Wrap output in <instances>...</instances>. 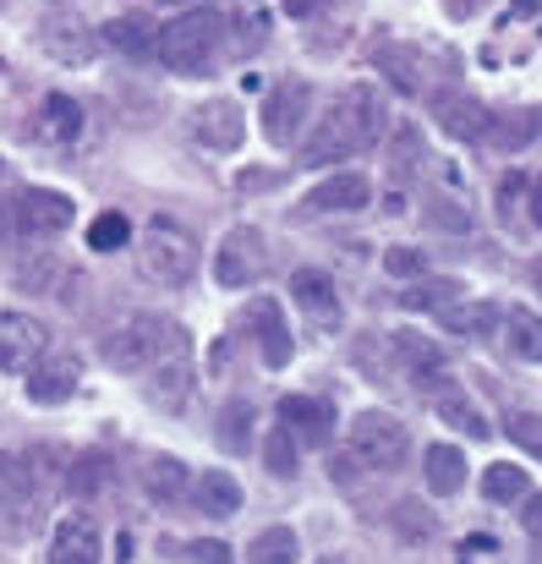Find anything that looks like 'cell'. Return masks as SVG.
Here are the masks:
<instances>
[{
	"label": "cell",
	"mask_w": 542,
	"mask_h": 564,
	"mask_svg": "<svg viewBox=\"0 0 542 564\" xmlns=\"http://www.w3.org/2000/svg\"><path fill=\"white\" fill-rule=\"evenodd\" d=\"M33 494H39V488H33V477H28V460H22V455H0V516H6V510H22Z\"/></svg>",
	"instance_id": "obj_29"
},
{
	"label": "cell",
	"mask_w": 542,
	"mask_h": 564,
	"mask_svg": "<svg viewBox=\"0 0 542 564\" xmlns=\"http://www.w3.org/2000/svg\"><path fill=\"white\" fill-rule=\"evenodd\" d=\"M77 378H83V368L72 357H55V362H44V368L28 373V400L33 405H61L66 394H77Z\"/></svg>",
	"instance_id": "obj_22"
},
{
	"label": "cell",
	"mask_w": 542,
	"mask_h": 564,
	"mask_svg": "<svg viewBox=\"0 0 542 564\" xmlns=\"http://www.w3.org/2000/svg\"><path fill=\"white\" fill-rule=\"evenodd\" d=\"M346 455L357 460L361 471H394L411 455V433L389 411H357L351 427H346Z\"/></svg>",
	"instance_id": "obj_4"
},
{
	"label": "cell",
	"mask_w": 542,
	"mask_h": 564,
	"mask_svg": "<svg viewBox=\"0 0 542 564\" xmlns=\"http://www.w3.org/2000/svg\"><path fill=\"white\" fill-rule=\"evenodd\" d=\"M307 203L318 214H357V208L372 203V182L361 171H340V176H329V182H318V187L307 192Z\"/></svg>",
	"instance_id": "obj_17"
},
{
	"label": "cell",
	"mask_w": 542,
	"mask_h": 564,
	"mask_svg": "<svg viewBox=\"0 0 542 564\" xmlns=\"http://www.w3.org/2000/svg\"><path fill=\"white\" fill-rule=\"evenodd\" d=\"M39 50H44L50 61H61V66H94V55H99V33H94L88 22L50 17V22L39 28Z\"/></svg>",
	"instance_id": "obj_11"
},
{
	"label": "cell",
	"mask_w": 542,
	"mask_h": 564,
	"mask_svg": "<svg viewBox=\"0 0 542 564\" xmlns=\"http://www.w3.org/2000/svg\"><path fill=\"white\" fill-rule=\"evenodd\" d=\"M378 66H383V77H389L400 94H411V99L427 88V83H422V72H411V66H416V50H400V44H394V50H383V55H378Z\"/></svg>",
	"instance_id": "obj_32"
},
{
	"label": "cell",
	"mask_w": 542,
	"mask_h": 564,
	"mask_svg": "<svg viewBox=\"0 0 542 564\" xmlns=\"http://www.w3.org/2000/svg\"><path fill=\"white\" fill-rule=\"evenodd\" d=\"M33 132L44 138V143H77L83 138V105L77 99H66V94H50L44 105H39V121H33Z\"/></svg>",
	"instance_id": "obj_20"
},
{
	"label": "cell",
	"mask_w": 542,
	"mask_h": 564,
	"mask_svg": "<svg viewBox=\"0 0 542 564\" xmlns=\"http://www.w3.org/2000/svg\"><path fill=\"white\" fill-rule=\"evenodd\" d=\"M138 269L154 285H186L197 274V241H192V230L176 225V219H165V214H154L143 225V236H138Z\"/></svg>",
	"instance_id": "obj_3"
},
{
	"label": "cell",
	"mask_w": 542,
	"mask_h": 564,
	"mask_svg": "<svg viewBox=\"0 0 542 564\" xmlns=\"http://www.w3.org/2000/svg\"><path fill=\"white\" fill-rule=\"evenodd\" d=\"M521 521H527V532L542 538V494H527V510H521Z\"/></svg>",
	"instance_id": "obj_44"
},
{
	"label": "cell",
	"mask_w": 542,
	"mask_h": 564,
	"mask_svg": "<svg viewBox=\"0 0 542 564\" xmlns=\"http://www.w3.org/2000/svg\"><path fill=\"white\" fill-rule=\"evenodd\" d=\"M505 329H510V351H516L521 362H542V313L510 307V313H505Z\"/></svg>",
	"instance_id": "obj_27"
},
{
	"label": "cell",
	"mask_w": 542,
	"mask_h": 564,
	"mask_svg": "<svg viewBox=\"0 0 542 564\" xmlns=\"http://www.w3.org/2000/svg\"><path fill=\"white\" fill-rule=\"evenodd\" d=\"M219 444L225 449H252V400H230L225 411H219Z\"/></svg>",
	"instance_id": "obj_31"
},
{
	"label": "cell",
	"mask_w": 542,
	"mask_h": 564,
	"mask_svg": "<svg viewBox=\"0 0 542 564\" xmlns=\"http://www.w3.org/2000/svg\"><path fill=\"white\" fill-rule=\"evenodd\" d=\"M50 351V329L33 313H0V373H28Z\"/></svg>",
	"instance_id": "obj_9"
},
{
	"label": "cell",
	"mask_w": 542,
	"mask_h": 564,
	"mask_svg": "<svg viewBox=\"0 0 542 564\" xmlns=\"http://www.w3.org/2000/svg\"><path fill=\"white\" fill-rule=\"evenodd\" d=\"M219 28H225L219 11H186V17L160 28V50H154V55H160L176 77H203V72H214Z\"/></svg>",
	"instance_id": "obj_2"
},
{
	"label": "cell",
	"mask_w": 542,
	"mask_h": 564,
	"mask_svg": "<svg viewBox=\"0 0 542 564\" xmlns=\"http://www.w3.org/2000/svg\"><path fill=\"white\" fill-rule=\"evenodd\" d=\"M542 0H516V11H538Z\"/></svg>",
	"instance_id": "obj_47"
},
{
	"label": "cell",
	"mask_w": 542,
	"mask_h": 564,
	"mask_svg": "<svg viewBox=\"0 0 542 564\" xmlns=\"http://www.w3.org/2000/svg\"><path fill=\"white\" fill-rule=\"evenodd\" d=\"M236 17H241V33L263 39V0H236Z\"/></svg>",
	"instance_id": "obj_43"
},
{
	"label": "cell",
	"mask_w": 542,
	"mask_h": 564,
	"mask_svg": "<svg viewBox=\"0 0 542 564\" xmlns=\"http://www.w3.org/2000/svg\"><path fill=\"white\" fill-rule=\"evenodd\" d=\"M160 340H165V318H160V313H132L121 329L105 335L99 357H105L116 373H149L154 357H160Z\"/></svg>",
	"instance_id": "obj_5"
},
{
	"label": "cell",
	"mask_w": 542,
	"mask_h": 564,
	"mask_svg": "<svg viewBox=\"0 0 542 564\" xmlns=\"http://www.w3.org/2000/svg\"><path fill=\"white\" fill-rule=\"evenodd\" d=\"M505 433H510L521 449H532V455L542 460V416H532V411H516V416L505 422Z\"/></svg>",
	"instance_id": "obj_37"
},
{
	"label": "cell",
	"mask_w": 542,
	"mask_h": 564,
	"mask_svg": "<svg viewBox=\"0 0 542 564\" xmlns=\"http://www.w3.org/2000/svg\"><path fill=\"white\" fill-rule=\"evenodd\" d=\"M55 274H61V269H55L50 258H39V263H22V269H17V280H22V291H50L44 280H55Z\"/></svg>",
	"instance_id": "obj_40"
},
{
	"label": "cell",
	"mask_w": 542,
	"mask_h": 564,
	"mask_svg": "<svg viewBox=\"0 0 542 564\" xmlns=\"http://www.w3.org/2000/svg\"><path fill=\"white\" fill-rule=\"evenodd\" d=\"M192 132H197V143H208L214 154H230V149H241L247 116H241L236 99H208V105L192 110Z\"/></svg>",
	"instance_id": "obj_12"
},
{
	"label": "cell",
	"mask_w": 542,
	"mask_h": 564,
	"mask_svg": "<svg viewBox=\"0 0 542 564\" xmlns=\"http://www.w3.org/2000/svg\"><path fill=\"white\" fill-rule=\"evenodd\" d=\"M483 494H488L494 505H516V499H527V494H532V477H527L521 466L499 460V466H488V471H483Z\"/></svg>",
	"instance_id": "obj_28"
},
{
	"label": "cell",
	"mask_w": 542,
	"mask_h": 564,
	"mask_svg": "<svg viewBox=\"0 0 542 564\" xmlns=\"http://www.w3.org/2000/svg\"><path fill=\"white\" fill-rule=\"evenodd\" d=\"M494 324H499V307H494V302H471V307H449V313H444V329L477 335V340H483Z\"/></svg>",
	"instance_id": "obj_34"
},
{
	"label": "cell",
	"mask_w": 542,
	"mask_h": 564,
	"mask_svg": "<svg viewBox=\"0 0 542 564\" xmlns=\"http://www.w3.org/2000/svg\"><path fill=\"white\" fill-rule=\"evenodd\" d=\"M291 291H296V302L313 313V318H324V324H335L340 318V285H335V274H324V269H296L291 274Z\"/></svg>",
	"instance_id": "obj_18"
},
{
	"label": "cell",
	"mask_w": 542,
	"mask_h": 564,
	"mask_svg": "<svg viewBox=\"0 0 542 564\" xmlns=\"http://www.w3.org/2000/svg\"><path fill=\"white\" fill-rule=\"evenodd\" d=\"M532 285H538V291H542V258H538V263H532Z\"/></svg>",
	"instance_id": "obj_48"
},
{
	"label": "cell",
	"mask_w": 542,
	"mask_h": 564,
	"mask_svg": "<svg viewBox=\"0 0 542 564\" xmlns=\"http://www.w3.org/2000/svg\"><path fill=\"white\" fill-rule=\"evenodd\" d=\"M181 554H186L192 564H236L230 543H219V538H197V543H186Z\"/></svg>",
	"instance_id": "obj_38"
},
{
	"label": "cell",
	"mask_w": 542,
	"mask_h": 564,
	"mask_svg": "<svg viewBox=\"0 0 542 564\" xmlns=\"http://www.w3.org/2000/svg\"><path fill=\"white\" fill-rule=\"evenodd\" d=\"M149 400L165 405V411H181L186 394H192V335L165 318V340H160V357L149 368Z\"/></svg>",
	"instance_id": "obj_6"
},
{
	"label": "cell",
	"mask_w": 542,
	"mask_h": 564,
	"mask_svg": "<svg viewBox=\"0 0 542 564\" xmlns=\"http://www.w3.org/2000/svg\"><path fill=\"white\" fill-rule=\"evenodd\" d=\"M291 17H313V11H324V0H280Z\"/></svg>",
	"instance_id": "obj_45"
},
{
	"label": "cell",
	"mask_w": 542,
	"mask_h": 564,
	"mask_svg": "<svg viewBox=\"0 0 542 564\" xmlns=\"http://www.w3.org/2000/svg\"><path fill=\"white\" fill-rule=\"evenodd\" d=\"M532 219L542 225V176H538V192H532Z\"/></svg>",
	"instance_id": "obj_46"
},
{
	"label": "cell",
	"mask_w": 542,
	"mask_h": 564,
	"mask_svg": "<svg viewBox=\"0 0 542 564\" xmlns=\"http://www.w3.org/2000/svg\"><path fill=\"white\" fill-rule=\"evenodd\" d=\"M378 132H383V105H378V88H346L340 99H335V110H329V121L307 138V149H302V165H335V160H346V154H361V149H372L378 143Z\"/></svg>",
	"instance_id": "obj_1"
},
{
	"label": "cell",
	"mask_w": 542,
	"mask_h": 564,
	"mask_svg": "<svg viewBox=\"0 0 542 564\" xmlns=\"http://www.w3.org/2000/svg\"><path fill=\"white\" fill-rule=\"evenodd\" d=\"M296 449H302V444H296L285 427H274V433L263 438V460H269V471H274V477H296V466H302Z\"/></svg>",
	"instance_id": "obj_35"
},
{
	"label": "cell",
	"mask_w": 542,
	"mask_h": 564,
	"mask_svg": "<svg viewBox=\"0 0 542 564\" xmlns=\"http://www.w3.org/2000/svg\"><path fill=\"white\" fill-rule=\"evenodd\" d=\"M280 427L296 438V444H329L335 433V411L313 394H285L280 400Z\"/></svg>",
	"instance_id": "obj_13"
},
{
	"label": "cell",
	"mask_w": 542,
	"mask_h": 564,
	"mask_svg": "<svg viewBox=\"0 0 542 564\" xmlns=\"http://www.w3.org/2000/svg\"><path fill=\"white\" fill-rule=\"evenodd\" d=\"M394 351H400V362L416 373V383L433 373H444V346H433L427 335H416V329H400L394 335Z\"/></svg>",
	"instance_id": "obj_26"
},
{
	"label": "cell",
	"mask_w": 542,
	"mask_h": 564,
	"mask_svg": "<svg viewBox=\"0 0 542 564\" xmlns=\"http://www.w3.org/2000/svg\"><path fill=\"white\" fill-rule=\"evenodd\" d=\"M438 121H444V132H455L460 143L494 132V110H483V105L466 99V94H438Z\"/></svg>",
	"instance_id": "obj_19"
},
{
	"label": "cell",
	"mask_w": 542,
	"mask_h": 564,
	"mask_svg": "<svg viewBox=\"0 0 542 564\" xmlns=\"http://www.w3.org/2000/svg\"><path fill=\"white\" fill-rule=\"evenodd\" d=\"M0 6H6V0H0Z\"/></svg>",
	"instance_id": "obj_50"
},
{
	"label": "cell",
	"mask_w": 542,
	"mask_h": 564,
	"mask_svg": "<svg viewBox=\"0 0 542 564\" xmlns=\"http://www.w3.org/2000/svg\"><path fill=\"white\" fill-rule=\"evenodd\" d=\"M389 160H394V171H411V165H416V132H411V127L394 132V154H389Z\"/></svg>",
	"instance_id": "obj_41"
},
{
	"label": "cell",
	"mask_w": 542,
	"mask_h": 564,
	"mask_svg": "<svg viewBox=\"0 0 542 564\" xmlns=\"http://www.w3.org/2000/svg\"><path fill=\"white\" fill-rule=\"evenodd\" d=\"M422 394H427V405L449 422V427H460V433H471V438H488V422H483V411L471 405V394L466 389H455V383H444V378H422Z\"/></svg>",
	"instance_id": "obj_14"
},
{
	"label": "cell",
	"mask_w": 542,
	"mask_h": 564,
	"mask_svg": "<svg viewBox=\"0 0 542 564\" xmlns=\"http://www.w3.org/2000/svg\"><path fill=\"white\" fill-rule=\"evenodd\" d=\"M72 219H77V203H72L66 192L28 187L17 197V230H22V236H61Z\"/></svg>",
	"instance_id": "obj_10"
},
{
	"label": "cell",
	"mask_w": 542,
	"mask_h": 564,
	"mask_svg": "<svg viewBox=\"0 0 542 564\" xmlns=\"http://www.w3.org/2000/svg\"><path fill=\"white\" fill-rule=\"evenodd\" d=\"M99 482H105V460H99V455H83V460L72 466V488H77V494H94Z\"/></svg>",
	"instance_id": "obj_39"
},
{
	"label": "cell",
	"mask_w": 542,
	"mask_h": 564,
	"mask_svg": "<svg viewBox=\"0 0 542 564\" xmlns=\"http://www.w3.org/2000/svg\"><path fill=\"white\" fill-rule=\"evenodd\" d=\"M105 39L121 50V55H154L160 50V22L149 11H127V17H110L105 22Z\"/></svg>",
	"instance_id": "obj_21"
},
{
	"label": "cell",
	"mask_w": 542,
	"mask_h": 564,
	"mask_svg": "<svg viewBox=\"0 0 542 564\" xmlns=\"http://www.w3.org/2000/svg\"><path fill=\"white\" fill-rule=\"evenodd\" d=\"M132 241V219L121 214V208H105L94 225H88V247L94 252H116V247H127Z\"/></svg>",
	"instance_id": "obj_33"
},
{
	"label": "cell",
	"mask_w": 542,
	"mask_h": 564,
	"mask_svg": "<svg viewBox=\"0 0 542 564\" xmlns=\"http://www.w3.org/2000/svg\"><path fill=\"white\" fill-rule=\"evenodd\" d=\"M192 494H197V510L214 516V521H230V516L241 510V488H236L230 471H203Z\"/></svg>",
	"instance_id": "obj_25"
},
{
	"label": "cell",
	"mask_w": 542,
	"mask_h": 564,
	"mask_svg": "<svg viewBox=\"0 0 542 564\" xmlns=\"http://www.w3.org/2000/svg\"><path fill=\"white\" fill-rule=\"evenodd\" d=\"M296 532L291 527H263L258 538H252V554H247V564H296Z\"/></svg>",
	"instance_id": "obj_30"
},
{
	"label": "cell",
	"mask_w": 542,
	"mask_h": 564,
	"mask_svg": "<svg viewBox=\"0 0 542 564\" xmlns=\"http://www.w3.org/2000/svg\"><path fill=\"white\" fill-rule=\"evenodd\" d=\"M422 471H427V488H433L438 499L460 494V482H466V460H460V449H455V444H427Z\"/></svg>",
	"instance_id": "obj_24"
},
{
	"label": "cell",
	"mask_w": 542,
	"mask_h": 564,
	"mask_svg": "<svg viewBox=\"0 0 542 564\" xmlns=\"http://www.w3.org/2000/svg\"><path fill=\"white\" fill-rule=\"evenodd\" d=\"M50 564H99V527H94V516H66L55 527Z\"/></svg>",
	"instance_id": "obj_16"
},
{
	"label": "cell",
	"mask_w": 542,
	"mask_h": 564,
	"mask_svg": "<svg viewBox=\"0 0 542 564\" xmlns=\"http://www.w3.org/2000/svg\"><path fill=\"white\" fill-rule=\"evenodd\" d=\"M247 324H252V335H258V346H263V362H269V368H285V362H291V329H285L280 302H274V296H258V302L247 307Z\"/></svg>",
	"instance_id": "obj_15"
},
{
	"label": "cell",
	"mask_w": 542,
	"mask_h": 564,
	"mask_svg": "<svg viewBox=\"0 0 542 564\" xmlns=\"http://www.w3.org/2000/svg\"><path fill=\"white\" fill-rule=\"evenodd\" d=\"M143 494H149L154 505H181V499H186V466H181L176 455L143 460Z\"/></svg>",
	"instance_id": "obj_23"
},
{
	"label": "cell",
	"mask_w": 542,
	"mask_h": 564,
	"mask_svg": "<svg viewBox=\"0 0 542 564\" xmlns=\"http://www.w3.org/2000/svg\"><path fill=\"white\" fill-rule=\"evenodd\" d=\"M318 564H346V560H318Z\"/></svg>",
	"instance_id": "obj_49"
},
{
	"label": "cell",
	"mask_w": 542,
	"mask_h": 564,
	"mask_svg": "<svg viewBox=\"0 0 542 564\" xmlns=\"http://www.w3.org/2000/svg\"><path fill=\"white\" fill-rule=\"evenodd\" d=\"M263 269H269L263 236H258L252 225H230L225 241H219V252H214V280H219L225 291H241V285H258Z\"/></svg>",
	"instance_id": "obj_7"
},
{
	"label": "cell",
	"mask_w": 542,
	"mask_h": 564,
	"mask_svg": "<svg viewBox=\"0 0 542 564\" xmlns=\"http://www.w3.org/2000/svg\"><path fill=\"white\" fill-rule=\"evenodd\" d=\"M427 291H405V302L411 307H427V302H444V296H455V280H422Z\"/></svg>",
	"instance_id": "obj_42"
},
{
	"label": "cell",
	"mask_w": 542,
	"mask_h": 564,
	"mask_svg": "<svg viewBox=\"0 0 542 564\" xmlns=\"http://www.w3.org/2000/svg\"><path fill=\"white\" fill-rule=\"evenodd\" d=\"M383 269H389L394 280H427V252H416V247H389V252H383Z\"/></svg>",
	"instance_id": "obj_36"
},
{
	"label": "cell",
	"mask_w": 542,
	"mask_h": 564,
	"mask_svg": "<svg viewBox=\"0 0 542 564\" xmlns=\"http://www.w3.org/2000/svg\"><path fill=\"white\" fill-rule=\"evenodd\" d=\"M307 105H313V88H307L302 77H285V83L263 99V138L280 143V149H291L296 132L307 127Z\"/></svg>",
	"instance_id": "obj_8"
}]
</instances>
